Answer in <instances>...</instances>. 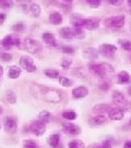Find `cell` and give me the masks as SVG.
Returning a JSON list of instances; mask_svg holds the SVG:
<instances>
[{"label":"cell","mask_w":131,"mask_h":148,"mask_svg":"<svg viewBox=\"0 0 131 148\" xmlns=\"http://www.w3.org/2000/svg\"><path fill=\"white\" fill-rule=\"evenodd\" d=\"M30 92L34 98L38 100L50 103H59L62 99V93L58 89L38 84H33L30 87Z\"/></svg>","instance_id":"1"},{"label":"cell","mask_w":131,"mask_h":148,"mask_svg":"<svg viewBox=\"0 0 131 148\" xmlns=\"http://www.w3.org/2000/svg\"><path fill=\"white\" fill-rule=\"evenodd\" d=\"M89 70L93 73L95 76L103 80L111 77L115 74V68L108 63H96V62H90Z\"/></svg>","instance_id":"2"},{"label":"cell","mask_w":131,"mask_h":148,"mask_svg":"<svg viewBox=\"0 0 131 148\" xmlns=\"http://www.w3.org/2000/svg\"><path fill=\"white\" fill-rule=\"evenodd\" d=\"M102 24L107 29L111 30H119L122 29L126 24V16L125 14H115L108 18H105L102 21Z\"/></svg>","instance_id":"3"},{"label":"cell","mask_w":131,"mask_h":148,"mask_svg":"<svg viewBox=\"0 0 131 148\" xmlns=\"http://www.w3.org/2000/svg\"><path fill=\"white\" fill-rule=\"evenodd\" d=\"M21 47V40L16 34H7L0 41V48H2L5 52L10 51L12 47Z\"/></svg>","instance_id":"4"},{"label":"cell","mask_w":131,"mask_h":148,"mask_svg":"<svg viewBox=\"0 0 131 148\" xmlns=\"http://www.w3.org/2000/svg\"><path fill=\"white\" fill-rule=\"evenodd\" d=\"M113 101L117 106L121 108L125 111H131V103L127 100L124 93L119 90H115L113 92Z\"/></svg>","instance_id":"5"},{"label":"cell","mask_w":131,"mask_h":148,"mask_svg":"<svg viewBox=\"0 0 131 148\" xmlns=\"http://www.w3.org/2000/svg\"><path fill=\"white\" fill-rule=\"evenodd\" d=\"M23 45L26 52H29L30 54H39L43 51L42 42H39L38 40H35V38L27 37L24 40Z\"/></svg>","instance_id":"6"},{"label":"cell","mask_w":131,"mask_h":148,"mask_svg":"<svg viewBox=\"0 0 131 148\" xmlns=\"http://www.w3.org/2000/svg\"><path fill=\"white\" fill-rule=\"evenodd\" d=\"M100 19L97 18H82L81 21L79 23L78 27H82L84 30H88V31H95V30H98L100 27Z\"/></svg>","instance_id":"7"},{"label":"cell","mask_w":131,"mask_h":148,"mask_svg":"<svg viewBox=\"0 0 131 148\" xmlns=\"http://www.w3.org/2000/svg\"><path fill=\"white\" fill-rule=\"evenodd\" d=\"M19 63H20V67H21L22 69L26 70L27 73H30V74L35 73L37 70L36 64L34 62L33 57H31L30 55H26V54L21 55V56H20V59H19Z\"/></svg>","instance_id":"8"},{"label":"cell","mask_w":131,"mask_h":148,"mask_svg":"<svg viewBox=\"0 0 131 148\" xmlns=\"http://www.w3.org/2000/svg\"><path fill=\"white\" fill-rule=\"evenodd\" d=\"M100 55H102L105 58H113L115 56V54L118 51V47L114 45V44H109V43H103L100 44L98 48H97Z\"/></svg>","instance_id":"9"},{"label":"cell","mask_w":131,"mask_h":148,"mask_svg":"<svg viewBox=\"0 0 131 148\" xmlns=\"http://www.w3.org/2000/svg\"><path fill=\"white\" fill-rule=\"evenodd\" d=\"M29 131L32 134H34L35 136H42L44 135V133L46 132V124L39 120L33 121L29 125Z\"/></svg>","instance_id":"10"},{"label":"cell","mask_w":131,"mask_h":148,"mask_svg":"<svg viewBox=\"0 0 131 148\" xmlns=\"http://www.w3.org/2000/svg\"><path fill=\"white\" fill-rule=\"evenodd\" d=\"M3 127L8 133L10 134H16L18 131V119L12 115H8L5 117L3 122Z\"/></svg>","instance_id":"11"},{"label":"cell","mask_w":131,"mask_h":148,"mask_svg":"<svg viewBox=\"0 0 131 148\" xmlns=\"http://www.w3.org/2000/svg\"><path fill=\"white\" fill-rule=\"evenodd\" d=\"M89 93H90L89 88L84 85H80L78 87H74L73 89L71 90V95H72V98L75 99V100L84 99L85 97L89 95Z\"/></svg>","instance_id":"12"},{"label":"cell","mask_w":131,"mask_h":148,"mask_svg":"<svg viewBox=\"0 0 131 148\" xmlns=\"http://www.w3.org/2000/svg\"><path fill=\"white\" fill-rule=\"evenodd\" d=\"M108 119L111 121H120L125 117V110L119 106H111L108 111Z\"/></svg>","instance_id":"13"},{"label":"cell","mask_w":131,"mask_h":148,"mask_svg":"<svg viewBox=\"0 0 131 148\" xmlns=\"http://www.w3.org/2000/svg\"><path fill=\"white\" fill-rule=\"evenodd\" d=\"M48 21L52 25H60L63 22V14L62 12L58 10H52L48 14Z\"/></svg>","instance_id":"14"},{"label":"cell","mask_w":131,"mask_h":148,"mask_svg":"<svg viewBox=\"0 0 131 148\" xmlns=\"http://www.w3.org/2000/svg\"><path fill=\"white\" fill-rule=\"evenodd\" d=\"M42 41L44 42V44H46L47 46H50V47H57L58 46L57 38L55 36V34L52 32H44L42 34Z\"/></svg>","instance_id":"15"},{"label":"cell","mask_w":131,"mask_h":148,"mask_svg":"<svg viewBox=\"0 0 131 148\" xmlns=\"http://www.w3.org/2000/svg\"><path fill=\"white\" fill-rule=\"evenodd\" d=\"M22 70L23 69L20 66H18V65H11V66H9V68H8L7 76H8L9 79H12V80L18 79V78L21 77Z\"/></svg>","instance_id":"16"},{"label":"cell","mask_w":131,"mask_h":148,"mask_svg":"<svg viewBox=\"0 0 131 148\" xmlns=\"http://www.w3.org/2000/svg\"><path fill=\"white\" fill-rule=\"evenodd\" d=\"M62 127L63 131L66 133H68L70 135H78L81 133V127L75 125L71 122H66V123H62Z\"/></svg>","instance_id":"17"},{"label":"cell","mask_w":131,"mask_h":148,"mask_svg":"<svg viewBox=\"0 0 131 148\" xmlns=\"http://www.w3.org/2000/svg\"><path fill=\"white\" fill-rule=\"evenodd\" d=\"M29 14L32 18H39L42 14V5L37 2H31L29 5Z\"/></svg>","instance_id":"18"},{"label":"cell","mask_w":131,"mask_h":148,"mask_svg":"<svg viewBox=\"0 0 131 148\" xmlns=\"http://www.w3.org/2000/svg\"><path fill=\"white\" fill-rule=\"evenodd\" d=\"M98 51L94 47H85L83 49V56L85 59L88 60H91V62H94L95 59H97L98 57Z\"/></svg>","instance_id":"19"},{"label":"cell","mask_w":131,"mask_h":148,"mask_svg":"<svg viewBox=\"0 0 131 148\" xmlns=\"http://www.w3.org/2000/svg\"><path fill=\"white\" fill-rule=\"evenodd\" d=\"M116 79H117V84L119 85H129L131 82V76L126 70H121L117 74Z\"/></svg>","instance_id":"20"},{"label":"cell","mask_w":131,"mask_h":148,"mask_svg":"<svg viewBox=\"0 0 131 148\" xmlns=\"http://www.w3.org/2000/svg\"><path fill=\"white\" fill-rule=\"evenodd\" d=\"M110 108H111V106H110L108 103H98V104H96V106H93L92 112L94 113L95 115H96V114H102V115H104L105 113H108V111L110 110Z\"/></svg>","instance_id":"21"},{"label":"cell","mask_w":131,"mask_h":148,"mask_svg":"<svg viewBox=\"0 0 131 148\" xmlns=\"http://www.w3.org/2000/svg\"><path fill=\"white\" fill-rule=\"evenodd\" d=\"M59 35L61 38L66 40V41H71L72 38H74L73 36V31L72 27H63L59 30Z\"/></svg>","instance_id":"22"},{"label":"cell","mask_w":131,"mask_h":148,"mask_svg":"<svg viewBox=\"0 0 131 148\" xmlns=\"http://www.w3.org/2000/svg\"><path fill=\"white\" fill-rule=\"evenodd\" d=\"M48 144L52 148H62L60 145V135L59 134H52L48 137Z\"/></svg>","instance_id":"23"},{"label":"cell","mask_w":131,"mask_h":148,"mask_svg":"<svg viewBox=\"0 0 131 148\" xmlns=\"http://www.w3.org/2000/svg\"><path fill=\"white\" fill-rule=\"evenodd\" d=\"M90 122L92 125L94 126H98V125H103L104 123L107 122V117L105 115H102V114H96L94 116H92L90 119Z\"/></svg>","instance_id":"24"},{"label":"cell","mask_w":131,"mask_h":148,"mask_svg":"<svg viewBox=\"0 0 131 148\" xmlns=\"http://www.w3.org/2000/svg\"><path fill=\"white\" fill-rule=\"evenodd\" d=\"M5 101L9 104H16V95L12 90H7L5 93Z\"/></svg>","instance_id":"25"},{"label":"cell","mask_w":131,"mask_h":148,"mask_svg":"<svg viewBox=\"0 0 131 148\" xmlns=\"http://www.w3.org/2000/svg\"><path fill=\"white\" fill-rule=\"evenodd\" d=\"M58 82H59V85L63 87V88H70L71 86L73 85V81L68 78L67 76H62V75H60L59 76V78H58Z\"/></svg>","instance_id":"26"},{"label":"cell","mask_w":131,"mask_h":148,"mask_svg":"<svg viewBox=\"0 0 131 148\" xmlns=\"http://www.w3.org/2000/svg\"><path fill=\"white\" fill-rule=\"evenodd\" d=\"M44 75L49 78V79H58L59 76H60V73L58 71L57 69H54V68H47L44 70Z\"/></svg>","instance_id":"27"},{"label":"cell","mask_w":131,"mask_h":148,"mask_svg":"<svg viewBox=\"0 0 131 148\" xmlns=\"http://www.w3.org/2000/svg\"><path fill=\"white\" fill-rule=\"evenodd\" d=\"M84 5L90 7L91 9H98L103 3V0H82Z\"/></svg>","instance_id":"28"},{"label":"cell","mask_w":131,"mask_h":148,"mask_svg":"<svg viewBox=\"0 0 131 148\" xmlns=\"http://www.w3.org/2000/svg\"><path fill=\"white\" fill-rule=\"evenodd\" d=\"M25 29H26V27L23 22H16V23H14V24L12 25V27H11L12 32L16 33V34L23 33V32L25 31Z\"/></svg>","instance_id":"29"},{"label":"cell","mask_w":131,"mask_h":148,"mask_svg":"<svg viewBox=\"0 0 131 148\" xmlns=\"http://www.w3.org/2000/svg\"><path fill=\"white\" fill-rule=\"evenodd\" d=\"M14 7V0H0V9L11 10Z\"/></svg>","instance_id":"30"},{"label":"cell","mask_w":131,"mask_h":148,"mask_svg":"<svg viewBox=\"0 0 131 148\" xmlns=\"http://www.w3.org/2000/svg\"><path fill=\"white\" fill-rule=\"evenodd\" d=\"M38 120L44 122V123L46 124V123H48V122L52 120V113L49 111H46V110L39 112V114H38Z\"/></svg>","instance_id":"31"},{"label":"cell","mask_w":131,"mask_h":148,"mask_svg":"<svg viewBox=\"0 0 131 148\" xmlns=\"http://www.w3.org/2000/svg\"><path fill=\"white\" fill-rule=\"evenodd\" d=\"M61 116L67 121H73L77 119V113L73 110H67V111H63L61 113Z\"/></svg>","instance_id":"32"},{"label":"cell","mask_w":131,"mask_h":148,"mask_svg":"<svg viewBox=\"0 0 131 148\" xmlns=\"http://www.w3.org/2000/svg\"><path fill=\"white\" fill-rule=\"evenodd\" d=\"M72 31H73L74 38L83 40L84 37H85V30L82 29V27H72Z\"/></svg>","instance_id":"33"},{"label":"cell","mask_w":131,"mask_h":148,"mask_svg":"<svg viewBox=\"0 0 131 148\" xmlns=\"http://www.w3.org/2000/svg\"><path fill=\"white\" fill-rule=\"evenodd\" d=\"M60 51L66 55H73L75 49L73 46H70V45H61L60 46Z\"/></svg>","instance_id":"34"},{"label":"cell","mask_w":131,"mask_h":148,"mask_svg":"<svg viewBox=\"0 0 131 148\" xmlns=\"http://www.w3.org/2000/svg\"><path fill=\"white\" fill-rule=\"evenodd\" d=\"M23 148H41V146H39L35 140L25 139V140L23 142Z\"/></svg>","instance_id":"35"},{"label":"cell","mask_w":131,"mask_h":148,"mask_svg":"<svg viewBox=\"0 0 131 148\" xmlns=\"http://www.w3.org/2000/svg\"><path fill=\"white\" fill-rule=\"evenodd\" d=\"M69 148H85V145L82 140H79V139H74V140H71L70 143L68 144Z\"/></svg>","instance_id":"36"},{"label":"cell","mask_w":131,"mask_h":148,"mask_svg":"<svg viewBox=\"0 0 131 148\" xmlns=\"http://www.w3.org/2000/svg\"><path fill=\"white\" fill-rule=\"evenodd\" d=\"M121 48L126 52H130L131 53V41L130 40H120L119 41Z\"/></svg>","instance_id":"37"},{"label":"cell","mask_w":131,"mask_h":148,"mask_svg":"<svg viewBox=\"0 0 131 148\" xmlns=\"http://www.w3.org/2000/svg\"><path fill=\"white\" fill-rule=\"evenodd\" d=\"M0 59L2 62H11L13 59V55L9 52H1L0 53Z\"/></svg>","instance_id":"38"},{"label":"cell","mask_w":131,"mask_h":148,"mask_svg":"<svg viewBox=\"0 0 131 148\" xmlns=\"http://www.w3.org/2000/svg\"><path fill=\"white\" fill-rule=\"evenodd\" d=\"M103 2L107 3L108 5H113V7H120L124 5L125 0H103Z\"/></svg>","instance_id":"39"},{"label":"cell","mask_w":131,"mask_h":148,"mask_svg":"<svg viewBox=\"0 0 131 148\" xmlns=\"http://www.w3.org/2000/svg\"><path fill=\"white\" fill-rule=\"evenodd\" d=\"M98 88L102 91H108L111 88V85H110V82L108 80H103L100 85H98Z\"/></svg>","instance_id":"40"},{"label":"cell","mask_w":131,"mask_h":148,"mask_svg":"<svg viewBox=\"0 0 131 148\" xmlns=\"http://www.w3.org/2000/svg\"><path fill=\"white\" fill-rule=\"evenodd\" d=\"M60 8L62 12L64 13H70L72 10V5L71 3H64V2H60Z\"/></svg>","instance_id":"41"},{"label":"cell","mask_w":131,"mask_h":148,"mask_svg":"<svg viewBox=\"0 0 131 148\" xmlns=\"http://www.w3.org/2000/svg\"><path fill=\"white\" fill-rule=\"evenodd\" d=\"M71 65H72V59L71 58L64 57V58L61 59V67H62V68H64V69L70 68Z\"/></svg>","instance_id":"42"},{"label":"cell","mask_w":131,"mask_h":148,"mask_svg":"<svg viewBox=\"0 0 131 148\" xmlns=\"http://www.w3.org/2000/svg\"><path fill=\"white\" fill-rule=\"evenodd\" d=\"M7 20V14L5 12H0V25H2Z\"/></svg>","instance_id":"43"},{"label":"cell","mask_w":131,"mask_h":148,"mask_svg":"<svg viewBox=\"0 0 131 148\" xmlns=\"http://www.w3.org/2000/svg\"><path fill=\"white\" fill-rule=\"evenodd\" d=\"M14 1H16L19 5H20V3H29V2H33V0H14Z\"/></svg>","instance_id":"44"},{"label":"cell","mask_w":131,"mask_h":148,"mask_svg":"<svg viewBox=\"0 0 131 148\" xmlns=\"http://www.w3.org/2000/svg\"><path fill=\"white\" fill-rule=\"evenodd\" d=\"M88 148H102L100 144H91L88 146Z\"/></svg>","instance_id":"45"},{"label":"cell","mask_w":131,"mask_h":148,"mask_svg":"<svg viewBox=\"0 0 131 148\" xmlns=\"http://www.w3.org/2000/svg\"><path fill=\"white\" fill-rule=\"evenodd\" d=\"M124 148H131V140H127L126 143L124 144Z\"/></svg>","instance_id":"46"},{"label":"cell","mask_w":131,"mask_h":148,"mask_svg":"<svg viewBox=\"0 0 131 148\" xmlns=\"http://www.w3.org/2000/svg\"><path fill=\"white\" fill-rule=\"evenodd\" d=\"M3 73H5V69H3V67H2V65H0V77L3 76Z\"/></svg>","instance_id":"47"},{"label":"cell","mask_w":131,"mask_h":148,"mask_svg":"<svg viewBox=\"0 0 131 148\" xmlns=\"http://www.w3.org/2000/svg\"><path fill=\"white\" fill-rule=\"evenodd\" d=\"M126 1H127V5L129 8V12L131 13V0H126Z\"/></svg>","instance_id":"48"},{"label":"cell","mask_w":131,"mask_h":148,"mask_svg":"<svg viewBox=\"0 0 131 148\" xmlns=\"http://www.w3.org/2000/svg\"><path fill=\"white\" fill-rule=\"evenodd\" d=\"M61 2H64V3H73L74 2V0H61Z\"/></svg>","instance_id":"49"},{"label":"cell","mask_w":131,"mask_h":148,"mask_svg":"<svg viewBox=\"0 0 131 148\" xmlns=\"http://www.w3.org/2000/svg\"><path fill=\"white\" fill-rule=\"evenodd\" d=\"M127 93H128V95H129V97L131 98V85L129 86L128 88H127Z\"/></svg>","instance_id":"50"},{"label":"cell","mask_w":131,"mask_h":148,"mask_svg":"<svg viewBox=\"0 0 131 148\" xmlns=\"http://www.w3.org/2000/svg\"><path fill=\"white\" fill-rule=\"evenodd\" d=\"M1 113H2V108L0 106V114H1Z\"/></svg>","instance_id":"51"},{"label":"cell","mask_w":131,"mask_h":148,"mask_svg":"<svg viewBox=\"0 0 131 148\" xmlns=\"http://www.w3.org/2000/svg\"><path fill=\"white\" fill-rule=\"evenodd\" d=\"M129 122H130V125H131V117H130V120H129Z\"/></svg>","instance_id":"52"},{"label":"cell","mask_w":131,"mask_h":148,"mask_svg":"<svg viewBox=\"0 0 131 148\" xmlns=\"http://www.w3.org/2000/svg\"><path fill=\"white\" fill-rule=\"evenodd\" d=\"M130 30H131V23H130Z\"/></svg>","instance_id":"53"},{"label":"cell","mask_w":131,"mask_h":148,"mask_svg":"<svg viewBox=\"0 0 131 148\" xmlns=\"http://www.w3.org/2000/svg\"><path fill=\"white\" fill-rule=\"evenodd\" d=\"M0 128H1V125H0Z\"/></svg>","instance_id":"54"}]
</instances>
